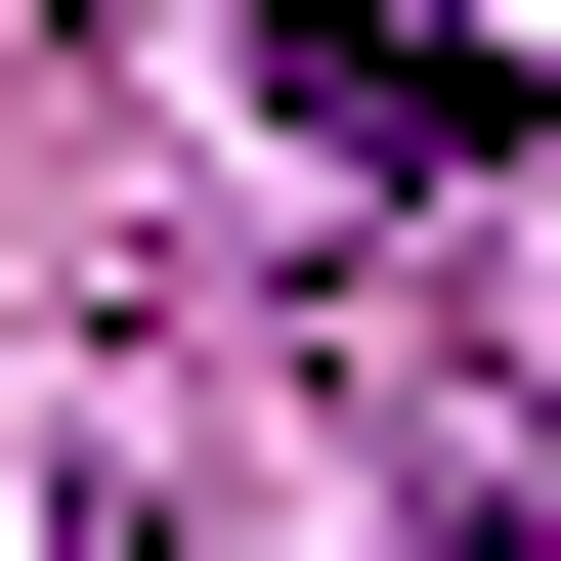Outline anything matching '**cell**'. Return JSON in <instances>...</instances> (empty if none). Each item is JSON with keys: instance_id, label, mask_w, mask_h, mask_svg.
I'll list each match as a JSON object with an SVG mask.
<instances>
[{"instance_id": "1", "label": "cell", "mask_w": 561, "mask_h": 561, "mask_svg": "<svg viewBox=\"0 0 561 561\" xmlns=\"http://www.w3.org/2000/svg\"><path fill=\"white\" fill-rule=\"evenodd\" d=\"M260 130L389 173V216H476V173H518V44H432V0H260Z\"/></svg>"}]
</instances>
